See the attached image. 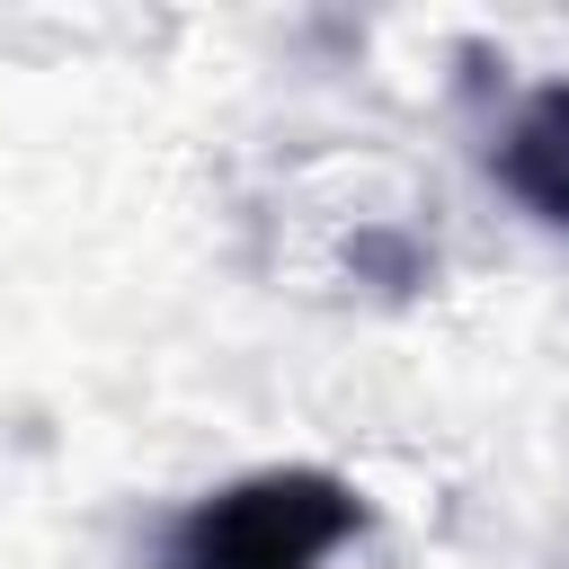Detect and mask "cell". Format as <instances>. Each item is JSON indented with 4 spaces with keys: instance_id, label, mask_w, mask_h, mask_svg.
Segmentation results:
<instances>
[{
    "instance_id": "cell-1",
    "label": "cell",
    "mask_w": 569,
    "mask_h": 569,
    "mask_svg": "<svg viewBox=\"0 0 569 569\" xmlns=\"http://www.w3.org/2000/svg\"><path fill=\"white\" fill-rule=\"evenodd\" d=\"M373 525L365 489L320 471V462H276L204 489L178 525L160 569H329L356 533Z\"/></svg>"
},
{
    "instance_id": "cell-2",
    "label": "cell",
    "mask_w": 569,
    "mask_h": 569,
    "mask_svg": "<svg viewBox=\"0 0 569 569\" xmlns=\"http://www.w3.org/2000/svg\"><path fill=\"white\" fill-rule=\"evenodd\" d=\"M489 169H498V187H507L533 222L569 231V80H533V89L507 107V124H498V142H489Z\"/></svg>"
}]
</instances>
